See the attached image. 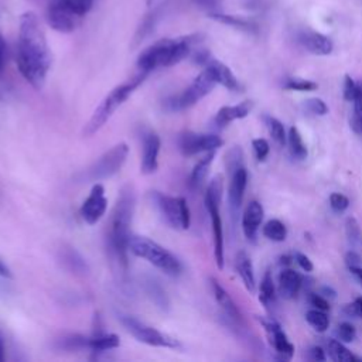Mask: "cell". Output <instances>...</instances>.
<instances>
[{
	"label": "cell",
	"mask_w": 362,
	"mask_h": 362,
	"mask_svg": "<svg viewBox=\"0 0 362 362\" xmlns=\"http://www.w3.org/2000/svg\"><path fill=\"white\" fill-rule=\"evenodd\" d=\"M263 235L273 242H283L287 236V229L279 219H270L263 226Z\"/></svg>",
	"instance_id": "30"
},
{
	"label": "cell",
	"mask_w": 362,
	"mask_h": 362,
	"mask_svg": "<svg viewBox=\"0 0 362 362\" xmlns=\"http://www.w3.org/2000/svg\"><path fill=\"white\" fill-rule=\"evenodd\" d=\"M310 303H311V305H314L318 310H322V311H328L329 310L328 300L324 296H321V294H311L310 296Z\"/></svg>",
	"instance_id": "43"
},
{
	"label": "cell",
	"mask_w": 362,
	"mask_h": 362,
	"mask_svg": "<svg viewBox=\"0 0 362 362\" xmlns=\"http://www.w3.org/2000/svg\"><path fill=\"white\" fill-rule=\"evenodd\" d=\"M199 40L198 34H189L175 38H161L141 51L137 58L140 71L150 74L158 68L177 65L191 52L192 45Z\"/></svg>",
	"instance_id": "3"
},
{
	"label": "cell",
	"mask_w": 362,
	"mask_h": 362,
	"mask_svg": "<svg viewBox=\"0 0 362 362\" xmlns=\"http://www.w3.org/2000/svg\"><path fill=\"white\" fill-rule=\"evenodd\" d=\"M345 229H346V236L348 239L352 242V243H356L361 238V233H359V226H358V222L355 221V218L349 216L345 222Z\"/></svg>",
	"instance_id": "42"
},
{
	"label": "cell",
	"mask_w": 362,
	"mask_h": 362,
	"mask_svg": "<svg viewBox=\"0 0 362 362\" xmlns=\"http://www.w3.org/2000/svg\"><path fill=\"white\" fill-rule=\"evenodd\" d=\"M16 61L23 78L33 88L42 89L51 68V52L40 18L33 11L20 17Z\"/></svg>",
	"instance_id": "1"
},
{
	"label": "cell",
	"mask_w": 362,
	"mask_h": 362,
	"mask_svg": "<svg viewBox=\"0 0 362 362\" xmlns=\"http://www.w3.org/2000/svg\"><path fill=\"white\" fill-rule=\"evenodd\" d=\"M298 41L308 52L314 55H328L332 52L334 48L331 38L313 30L301 31L298 35Z\"/></svg>",
	"instance_id": "15"
},
{
	"label": "cell",
	"mask_w": 362,
	"mask_h": 362,
	"mask_svg": "<svg viewBox=\"0 0 362 362\" xmlns=\"http://www.w3.org/2000/svg\"><path fill=\"white\" fill-rule=\"evenodd\" d=\"M62 263V266L75 273V274H86L89 272V267H88V263L85 262V259L81 256V253H78L75 250V247L72 246H62L59 249V257H58Z\"/></svg>",
	"instance_id": "22"
},
{
	"label": "cell",
	"mask_w": 362,
	"mask_h": 362,
	"mask_svg": "<svg viewBox=\"0 0 362 362\" xmlns=\"http://www.w3.org/2000/svg\"><path fill=\"white\" fill-rule=\"evenodd\" d=\"M195 4H198L201 8L206 10L208 13L218 11V0H194Z\"/></svg>",
	"instance_id": "46"
},
{
	"label": "cell",
	"mask_w": 362,
	"mask_h": 362,
	"mask_svg": "<svg viewBox=\"0 0 362 362\" xmlns=\"http://www.w3.org/2000/svg\"><path fill=\"white\" fill-rule=\"evenodd\" d=\"M305 107L314 113V115H318V116H324L328 113V106L325 105V102L320 98H311L308 100H305Z\"/></svg>",
	"instance_id": "39"
},
{
	"label": "cell",
	"mask_w": 362,
	"mask_h": 362,
	"mask_svg": "<svg viewBox=\"0 0 362 362\" xmlns=\"http://www.w3.org/2000/svg\"><path fill=\"white\" fill-rule=\"evenodd\" d=\"M310 355L314 361H325V354L321 346H313L310 351Z\"/></svg>",
	"instance_id": "47"
},
{
	"label": "cell",
	"mask_w": 362,
	"mask_h": 362,
	"mask_svg": "<svg viewBox=\"0 0 362 362\" xmlns=\"http://www.w3.org/2000/svg\"><path fill=\"white\" fill-rule=\"evenodd\" d=\"M284 88L290 89V90L304 92V90L317 89V83L311 82V81H307V79H301V78H290L284 82Z\"/></svg>",
	"instance_id": "36"
},
{
	"label": "cell",
	"mask_w": 362,
	"mask_h": 362,
	"mask_svg": "<svg viewBox=\"0 0 362 362\" xmlns=\"http://www.w3.org/2000/svg\"><path fill=\"white\" fill-rule=\"evenodd\" d=\"M287 141L290 147V153L297 160H304L307 157V147L303 141V137L296 126H291L287 134Z\"/></svg>",
	"instance_id": "28"
},
{
	"label": "cell",
	"mask_w": 362,
	"mask_h": 362,
	"mask_svg": "<svg viewBox=\"0 0 362 362\" xmlns=\"http://www.w3.org/2000/svg\"><path fill=\"white\" fill-rule=\"evenodd\" d=\"M107 209V199L105 197V188L102 184H95L88 195V198L82 202L79 208L81 218L88 225H95L100 221Z\"/></svg>",
	"instance_id": "13"
},
{
	"label": "cell",
	"mask_w": 362,
	"mask_h": 362,
	"mask_svg": "<svg viewBox=\"0 0 362 362\" xmlns=\"http://www.w3.org/2000/svg\"><path fill=\"white\" fill-rule=\"evenodd\" d=\"M252 146H253V151H255L256 158H257L259 161H263V160L267 157L269 150H270L267 140H266V139H255V140L252 141Z\"/></svg>",
	"instance_id": "40"
},
{
	"label": "cell",
	"mask_w": 362,
	"mask_h": 362,
	"mask_svg": "<svg viewBox=\"0 0 362 362\" xmlns=\"http://www.w3.org/2000/svg\"><path fill=\"white\" fill-rule=\"evenodd\" d=\"M129 154V147L126 143H117L107 151H105L95 163H92L85 173L82 174V181H102L113 177L120 171L123 164L126 163Z\"/></svg>",
	"instance_id": "9"
},
{
	"label": "cell",
	"mask_w": 362,
	"mask_h": 362,
	"mask_svg": "<svg viewBox=\"0 0 362 362\" xmlns=\"http://www.w3.org/2000/svg\"><path fill=\"white\" fill-rule=\"evenodd\" d=\"M354 102V115L351 119V127L355 133L362 134V83H358V90Z\"/></svg>",
	"instance_id": "35"
},
{
	"label": "cell",
	"mask_w": 362,
	"mask_h": 362,
	"mask_svg": "<svg viewBox=\"0 0 362 362\" xmlns=\"http://www.w3.org/2000/svg\"><path fill=\"white\" fill-rule=\"evenodd\" d=\"M154 205L160 211L164 221L173 228L178 230H185L191 223V214L188 208V202L182 197H171L165 195L160 191H151L150 194Z\"/></svg>",
	"instance_id": "10"
},
{
	"label": "cell",
	"mask_w": 362,
	"mask_h": 362,
	"mask_svg": "<svg viewBox=\"0 0 362 362\" xmlns=\"http://www.w3.org/2000/svg\"><path fill=\"white\" fill-rule=\"evenodd\" d=\"M345 263L348 266V269H354V267H362V259L358 253L355 252H348L345 256Z\"/></svg>",
	"instance_id": "45"
},
{
	"label": "cell",
	"mask_w": 362,
	"mask_h": 362,
	"mask_svg": "<svg viewBox=\"0 0 362 362\" xmlns=\"http://www.w3.org/2000/svg\"><path fill=\"white\" fill-rule=\"evenodd\" d=\"M252 106L253 105L250 100H245L233 106H222L215 116V124L218 127H225L226 124H229L236 119H243L249 115Z\"/></svg>",
	"instance_id": "21"
},
{
	"label": "cell",
	"mask_w": 362,
	"mask_h": 362,
	"mask_svg": "<svg viewBox=\"0 0 362 362\" xmlns=\"http://www.w3.org/2000/svg\"><path fill=\"white\" fill-rule=\"evenodd\" d=\"M211 287H212V293L214 297L216 300V303L219 304V307L223 310V313L232 318V320H239L240 314L238 307L235 305L233 300L230 298V296L228 294V291L218 283V280H215L214 277H211Z\"/></svg>",
	"instance_id": "23"
},
{
	"label": "cell",
	"mask_w": 362,
	"mask_h": 362,
	"mask_svg": "<svg viewBox=\"0 0 362 362\" xmlns=\"http://www.w3.org/2000/svg\"><path fill=\"white\" fill-rule=\"evenodd\" d=\"M358 279H359V281L362 283V267H354V269H349Z\"/></svg>",
	"instance_id": "54"
},
{
	"label": "cell",
	"mask_w": 362,
	"mask_h": 362,
	"mask_svg": "<svg viewBox=\"0 0 362 362\" xmlns=\"http://www.w3.org/2000/svg\"><path fill=\"white\" fill-rule=\"evenodd\" d=\"M204 68H208L212 76L215 78L216 83L225 86L229 90H238L239 89V82L233 72L226 66L223 62L215 59V58H208L206 62L204 64Z\"/></svg>",
	"instance_id": "19"
},
{
	"label": "cell",
	"mask_w": 362,
	"mask_h": 362,
	"mask_svg": "<svg viewBox=\"0 0 362 362\" xmlns=\"http://www.w3.org/2000/svg\"><path fill=\"white\" fill-rule=\"evenodd\" d=\"M214 157H215V151H208L192 168L191 171V175H189V185L192 188H198L204 180L206 178L208 173H209V168H211V164L214 161Z\"/></svg>",
	"instance_id": "26"
},
{
	"label": "cell",
	"mask_w": 362,
	"mask_h": 362,
	"mask_svg": "<svg viewBox=\"0 0 362 362\" xmlns=\"http://www.w3.org/2000/svg\"><path fill=\"white\" fill-rule=\"evenodd\" d=\"M147 72L140 71L139 75H136L134 78H132L130 81L117 85L116 88H113L103 99L102 102L98 105V107L93 110L90 119L88 120V123L83 127V136L89 137L92 134H95L98 130H100L105 123L113 116V113L129 99V96L143 83V81L147 78Z\"/></svg>",
	"instance_id": "4"
},
{
	"label": "cell",
	"mask_w": 362,
	"mask_h": 362,
	"mask_svg": "<svg viewBox=\"0 0 362 362\" xmlns=\"http://www.w3.org/2000/svg\"><path fill=\"white\" fill-rule=\"evenodd\" d=\"M263 206L257 201H250L247 206L245 208L243 216H242V229L245 236L249 240H255L257 229L263 221Z\"/></svg>",
	"instance_id": "18"
},
{
	"label": "cell",
	"mask_w": 362,
	"mask_h": 362,
	"mask_svg": "<svg viewBox=\"0 0 362 362\" xmlns=\"http://www.w3.org/2000/svg\"><path fill=\"white\" fill-rule=\"evenodd\" d=\"M344 313L346 314V315H352V317H355V315H358V310H356V305H355V303L354 304H346L345 307H344Z\"/></svg>",
	"instance_id": "51"
},
{
	"label": "cell",
	"mask_w": 362,
	"mask_h": 362,
	"mask_svg": "<svg viewBox=\"0 0 362 362\" xmlns=\"http://www.w3.org/2000/svg\"><path fill=\"white\" fill-rule=\"evenodd\" d=\"M6 358V344H4V332L0 328V362Z\"/></svg>",
	"instance_id": "48"
},
{
	"label": "cell",
	"mask_w": 362,
	"mask_h": 362,
	"mask_svg": "<svg viewBox=\"0 0 362 362\" xmlns=\"http://www.w3.org/2000/svg\"><path fill=\"white\" fill-rule=\"evenodd\" d=\"M329 206H331L335 212H344V211L349 206V199H348V197H345L344 194L332 192V194L329 195Z\"/></svg>",
	"instance_id": "38"
},
{
	"label": "cell",
	"mask_w": 362,
	"mask_h": 362,
	"mask_svg": "<svg viewBox=\"0 0 362 362\" xmlns=\"http://www.w3.org/2000/svg\"><path fill=\"white\" fill-rule=\"evenodd\" d=\"M260 321H262L263 327L266 328L267 335L270 338V344L274 346V349L279 354H281L284 359H290L291 355L294 354V346L288 341L286 332L273 320H263V318H260Z\"/></svg>",
	"instance_id": "16"
},
{
	"label": "cell",
	"mask_w": 362,
	"mask_h": 362,
	"mask_svg": "<svg viewBox=\"0 0 362 362\" xmlns=\"http://www.w3.org/2000/svg\"><path fill=\"white\" fill-rule=\"evenodd\" d=\"M0 276H1V277H6V279H10V277H11V272H10L8 266L1 260V257H0Z\"/></svg>",
	"instance_id": "49"
},
{
	"label": "cell",
	"mask_w": 362,
	"mask_h": 362,
	"mask_svg": "<svg viewBox=\"0 0 362 362\" xmlns=\"http://www.w3.org/2000/svg\"><path fill=\"white\" fill-rule=\"evenodd\" d=\"M177 144L180 151L184 156H195L199 153L215 151L223 144V140L212 133H195V132H182L178 139Z\"/></svg>",
	"instance_id": "12"
},
{
	"label": "cell",
	"mask_w": 362,
	"mask_h": 362,
	"mask_svg": "<svg viewBox=\"0 0 362 362\" xmlns=\"http://www.w3.org/2000/svg\"><path fill=\"white\" fill-rule=\"evenodd\" d=\"M328 352H329V356L335 362H354V361H356V358L351 354V351H348V348H345L342 345V342L338 341V339H329L328 341Z\"/></svg>",
	"instance_id": "32"
},
{
	"label": "cell",
	"mask_w": 362,
	"mask_h": 362,
	"mask_svg": "<svg viewBox=\"0 0 362 362\" xmlns=\"http://www.w3.org/2000/svg\"><path fill=\"white\" fill-rule=\"evenodd\" d=\"M136 206V194L133 185L122 187L113 211L109 218L106 232V250L119 273L124 274L129 266V238L130 225Z\"/></svg>",
	"instance_id": "2"
},
{
	"label": "cell",
	"mask_w": 362,
	"mask_h": 362,
	"mask_svg": "<svg viewBox=\"0 0 362 362\" xmlns=\"http://www.w3.org/2000/svg\"><path fill=\"white\" fill-rule=\"evenodd\" d=\"M301 276L293 269H284L279 274V294L286 298L291 300L297 297L300 287H301Z\"/></svg>",
	"instance_id": "20"
},
{
	"label": "cell",
	"mask_w": 362,
	"mask_h": 362,
	"mask_svg": "<svg viewBox=\"0 0 362 362\" xmlns=\"http://www.w3.org/2000/svg\"><path fill=\"white\" fill-rule=\"evenodd\" d=\"M294 259H296V262L298 263V266L304 270V272H311L313 269H314V266H313V262L310 260V257L307 256V255H304V253H300V252H296V255H294Z\"/></svg>",
	"instance_id": "44"
},
{
	"label": "cell",
	"mask_w": 362,
	"mask_h": 362,
	"mask_svg": "<svg viewBox=\"0 0 362 362\" xmlns=\"http://www.w3.org/2000/svg\"><path fill=\"white\" fill-rule=\"evenodd\" d=\"M95 0H48L47 23L59 33H72L92 10Z\"/></svg>",
	"instance_id": "6"
},
{
	"label": "cell",
	"mask_w": 362,
	"mask_h": 362,
	"mask_svg": "<svg viewBox=\"0 0 362 362\" xmlns=\"http://www.w3.org/2000/svg\"><path fill=\"white\" fill-rule=\"evenodd\" d=\"M4 59H6V42H4L3 37L0 35V68L3 66Z\"/></svg>",
	"instance_id": "52"
},
{
	"label": "cell",
	"mask_w": 362,
	"mask_h": 362,
	"mask_svg": "<svg viewBox=\"0 0 362 362\" xmlns=\"http://www.w3.org/2000/svg\"><path fill=\"white\" fill-rule=\"evenodd\" d=\"M208 16H209L212 20H216V21H219V23H222V24H226V25H230V27L243 30V31H256V24H255L253 21L246 20V18L239 17V16L223 14V13H219V11L208 13Z\"/></svg>",
	"instance_id": "27"
},
{
	"label": "cell",
	"mask_w": 362,
	"mask_h": 362,
	"mask_svg": "<svg viewBox=\"0 0 362 362\" xmlns=\"http://www.w3.org/2000/svg\"><path fill=\"white\" fill-rule=\"evenodd\" d=\"M259 300L262 301V304L264 307H269L270 304L274 303L276 300V294H274V284H273V279L270 272H266L262 283H260V288H259Z\"/></svg>",
	"instance_id": "31"
},
{
	"label": "cell",
	"mask_w": 362,
	"mask_h": 362,
	"mask_svg": "<svg viewBox=\"0 0 362 362\" xmlns=\"http://www.w3.org/2000/svg\"><path fill=\"white\" fill-rule=\"evenodd\" d=\"M247 184V171L245 167H238L232 171L230 182H229V191H228V199L232 211H238L242 205L245 189Z\"/></svg>",
	"instance_id": "17"
},
{
	"label": "cell",
	"mask_w": 362,
	"mask_h": 362,
	"mask_svg": "<svg viewBox=\"0 0 362 362\" xmlns=\"http://www.w3.org/2000/svg\"><path fill=\"white\" fill-rule=\"evenodd\" d=\"M321 296H324V297H329V298H335V296H337V293H335V290H332L331 287H328V286H324V287H321V293H320Z\"/></svg>",
	"instance_id": "50"
},
{
	"label": "cell",
	"mask_w": 362,
	"mask_h": 362,
	"mask_svg": "<svg viewBox=\"0 0 362 362\" xmlns=\"http://www.w3.org/2000/svg\"><path fill=\"white\" fill-rule=\"evenodd\" d=\"M337 337L342 342H352L356 337V329L351 322H341L335 331Z\"/></svg>",
	"instance_id": "37"
},
{
	"label": "cell",
	"mask_w": 362,
	"mask_h": 362,
	"mask_svg": "<svg viewBox=\"0 0 362 362\" xmlns=\"http://www.w3.org/2000/svg\"><path fill=\"white\" fill-rule=\"evenodd\" d=\"M120 345L119 337L116 334H105V332H95L93 335L88 337L86 348L93 352H105L115 349Z\"/></svg>",
	"instance_id": "25"
},
{
	"label": "cell",
	"mask_w": 362,
	"mask_h": 362,
	"mask_svg": "<svg viewBox=\"0 0 362 362\" xmlns=\"http://www.w3.org/2000/svg\"><path fill=\"white\" fill-rule=\"evenodd\" d=\"M222 191H223V182L222 177L216 175L209 181V185L205 192V208L211 216L212 222V235H214V256L218 269H223V228H222V219H221V201H222Z\"/></svg>",
	"instance_id": "7"
},
{
	"label": "cell",
	"mask_w": 362,
	"mask_h": 362,
	"mask_svg": "<svg viewBox=\"0 0 362 362\" xmlns=\"http://www.w3.org/2000/svg\"><path fill=\"white\" fill-rule=\"evenodd\" d=\"M235 267H236V272H238V274L240 276V279H242L245 287H246L250 293H253V291H255V287H256L253 264H252L250 257H249L243 250L236 255Z\"/></svg>",
	"instance_id": "24"
},
{
	"label": "cell",
	"mask_w": 362,
	"mask_h": 362,
	"mask_svg": "<svg viewBox=\"0 0 362 362\" xmlns=\"http://www.w3.org/2000/svg\"><path fill=\"white\" fill-rule=\"evenodd\" d=\"M160 136L154 130H144L141 134V161L140 171L143 174H153L158 168Z\"/></svg>",
	"instance_id": "14"
},
{
	"label": "cell",
	"mask_w": 362,
	"mask_h": 362,
	"mask_svg": "<svg viewBox=\"0 0 362 362\" xmlns=\"http://www.w3.org/2000/svg\"><path fill=\"white\" fill-rule=\"evenodd\" d=\"M264 120H266L267 130H269L270 136L273 137V140L277 144L284 146L287 143V134H286L283 123L280 120H277L276 117H272V116H264Z\"/></svg>",
	"instance_id": "33"
},
{
	"label": "cell",
	"mask_w": 362,
	"mask_h": 362,
	"mask_svg": "<svg viewBox=\"0 0 362 362\" xmlns=\"http://www.w3.org/2000/svg\"><path fill=\"white\" fill-rule=\"evenodd\" d=\"M305 320H307V322H308L315 331H318V332L327 331V328H328V325H329L328 315L325 314V311L318 310V308H314V310L307 311Z\"/></svg>",
	"instance_id": "34"
},
{
	"label": "cell",
	"mask_w": 362,
	"mask_h": 362,
	"mask_svg": "<svg viewBox=\"0 0 362 362\" xmlns=\"http://www.w3.org/2000/svg\"><path fill=\"white\" fill-rule=\"evenodd\" d=\"M356 90H358V83L349 75H345V79H344V99L348 100V102H352L355 99Z\"/></svg>",
	"instance_id": "41"
},
{
	"label": "cell",
	"mask_w": 362,
	"mask_h": 362,
	"mask_svg": "<svg viewBox=\"0 0 362 362\" xmlns=\"http://www.w3.org/2000/svg\"><path fill=\"white\" fill-rule=\"evenodd\" d=\"M129 252L137 257L144 259L158 270L164 272L167 276L175 277L182 272L180 259L168 249L147 236L132 233L129 238Z\"/></svg>",
	"instance_id": "5"
},
{
	"label": "cell",
	"mask_w": 362,
	"mask_h": 362,
	"mask_svg": "<svg viewBox=\"0 0 362 362\" xmlns=\"http://www.w3.org/2000/svg\"><path fill=\"white\" fill-rule=\"evenodd\" d=\"M117 318L120 320L122 325L127 329V332H130L139 342H143L150 346H157V348H171V349L181 348V344L175 338L156 329L154 327L137 320L136 317H132L127 314H119Z\"/></svg>",
	"instance_id": "11"
},
{
	"label": "cell",
	"mask_w": 362,
	"mask_h": 362,
	"mask_svg": "<svg viewBox=\"0 0 362 362\" xmlns=\"http://www.w3.org/2000/svg\"><path fill=\"white\" fill-rule=\"evenodd\" d=\"M144 287H146V293L148 294V297L153 300V303L161 308V310H167L168 307V298L165 296V291L163 290V287L158 284V281H156L154 279H148L144 281Z\"/></svg>",
	"instance_id": "29"
},
{
	"label": "cell",
	"mask_w": 362,
	"mask_h": 362,
	"mask_svg": "<svg viewBox=\"0 0 362 362\" xmlns=\"http://www.w3.org/2000/svg\"><path fill=\"white\" fill-rule=\"evenodd\" d=\"M355 305H356V310H358V315L362 317V297H358L355 300Z\"/></svg>",
	"instance_id": "53"
},
{
	"label": "cell",
	"mask_w": 362,
	"mask_h": 362,
	"mask_svg": "<svg viewBox=\"0 0 362 362\" xmlns=\"http://www.w3.org/2000/svg\"><path fill=\"white\" fill-rule=\"evenodd\" d=\"M215 78L208 68H204L181 93L171 96L164 102V109L168 112L185 110L205 98L215 88Z\"/></svg>",
	"instance_id": "8"
}]
</instances>
